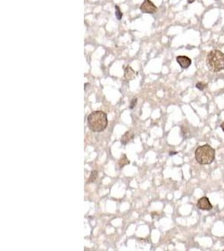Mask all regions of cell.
Returning a JSON list of instances; mask_svg holds the SVG:
<instances>
[{
    "mask_svg": "<svg viewBox=\"0 0 224 251\" xmlns=\"http://www.w3.org/2000/svg\"><path fill=\"white\" fill-rule=\"evenodd\" d=\"M108 121L107 114L101 110L92 112L87 117V126L94 132H101L108 127Z\"/></svg>",
    "mask_w": 224,
    "mask_h": 251,
    "instance_id": "1",
    "label": "cell"
},
{
    "mask_svg": "<svg viewBox=\"0 0 224 251\" xmlns=\"http://www.w3.org/2000/svg\"><path fill=\"white\" fill-rule=\"evenodd\" d=\"M196 161L201 165H209L215 160V150L208 144L200 146L195 151Z\"/></svg>",
    "mask_w": 224,
    "mask_h": 251,
    "instance_id": "2",
    "label": "cell"
},
{
    "mask_svg": "<svg viewBox=\"0 0 224 251\" xmlns=\"http://www.w3.org/2000/svg\"><path fill=\"white\" fill-rule=\"evenodd\" d=\"M207 65L213 72H219L224 70V54L217 50L210 51L207 56Z\"/></svg>",
    "mask_w": 224,
    "mask_h": 251,
    "instance_id": "3",
    "label": "cell"
},
{
    "mask_svg": "<svg viewBox=\"0 0 224 251\" xmlns=\"http://www.w3.org/2000/svg\"><path fill=\"white\" fill-rule=\"evenodd\" d=\"M140 10L145 14H154L157 10V7L150 0H144V2L140 5Z\"/></svg>",
    "mask_w": 224,
    "mask_h": 251,
    "instance_id": "4",
    "label": "cell"
},
{
    "mask_svg": "<svg viewBox=\"0 0 224 251\" xmlns=\"http://www.w3.org/2000/svg\"><path fill=\"white\" fill-rule=\"evenodd\" d=\"M197 207L198 209L201 210H212L213 209V205L210 203V201L208 199V197H201L198 201H197Z\"/></svg>",
    "mask_w": 224,
    "mask_h": 251,
    "instance_id": "5",
    "label": "cell"
},
{
    "mask_svg": "<svg viewBox=\"0 0 224 251\" xmlns=\"http://www.w3.org/2000/svg\"><path fill=\"white\" fill-rule=\"evenodd\" d=\"M176 61L182 69H187L191 65V59L185 55H179L176 57Z\"/></svg>",
    "mask_w": 224,
    "mask_h": 251,
    "instance_id": "6",
    "label": "cell"
},
{
    "mask_svg": "<svg viewBox=\"0 0 224 251\" xmlns=\"http://www.w3.org/2000/svg\"><path fill=\"white\" fill-rule=\"evenodd\" d=\"M134 134L132 132H126L121 137V143L123 145H127L133 140Z\"/></svg>",
    "mask_w": 224,
    "mask_h": 251,
    "instance_id": "7",
    "label": "cell"
},
{
    "mask_svg": "<svg viewBox=\"0 0 224 251\" xmlns=\"http://www.w3.org/2000/svg\"><path fill=\"white\" fill-rule=\"evenodd\" d=\"M135 76H136V72L133 71V69H132L129 65L125 67L124 69L125 79L128 80H132L135 77Z\"/></svg>",
    "mask_w": 224,
    "mask_h": 251,
    "instance_id": "8",
    "label": "cell"
},
{
    "mask_svg": "<svg viewBox=\"0 0 224 251\" xmlns=\"http://www.w3.org/2000/svg\"><path fill=\"white\" fill-rule=\"evenodd\" d=\"M129 160L128 159V158H127V156L125 155H123L122 158L119 159V168H123V167H125L126 165H128V164H129Z\"/></svg>",
    "mask_w": 224,
    "mask_h": 251,
    "instance_id": "9",
    "label": "cell"
},
{
    "mask_svg": "<svg viewBox=\"0 0 224 251\" xmlns=\"http://www.w3.org/2000/svg\"><path fill=\"white\" fill-rule=\"evenodd\" d=\"M97 176H98L97 171H96V170L92 171L91 175H90L89 179H88V183H93V182H95L96 180V178H97Z\"/></svg>",
    "mask_w": 224,
    "mask_h": 251,
    "instance_id": "10",
    "label": "cell"
},
{
    "mask_svg": "<svg viewBox=\"0 0 224 251\" xmlns=\"http://www.w3.org/2000/svg\"><path fill=\"white\" fill-rule=\"evenodd\" d=\"M115 16H116L117 19L119 20L121 19L123 17L122 12H121V10H120V9H119V7L118 5L115 6Z\"/></svg>",
    "mask_w": 224,
    "mask_h": 251,
    "instance_id": "11",
    "label": "cell"
},
{
    "mask_svg": "<svg viewBox=\"0 0 224 251\" xmlns=\"http://www.w3.org/2000/svg\"><path fill=\"white\" fill-rule=\"evenodd\" d=\"M196 87L197 88L198 90H203L207 87V84H206V83H203V82H198V83H196Z\"/></svg>",
    "mask_w": 224,
    "mask_h": 251,
    "instance_id": "12",
    "label": "cell"
},
{
    "mask_svg": "<svg viewBox=\"0 0 224 251\" xmlns=\"http://www.w3.org/2000/svg\"><path fill=\"white\" fill-rule=\"evenodd\" d=\"M137 102H138V99L136 97L132 99L130 105H129V109H133V108L135 107V106L137 105Z\"/></svg>",
    "mask_w": 224,
    "mask_h": 251,
    "instance_id": "13",
    "label": "cell"
},
{
    "mask_svg": "<svg viewBox=\"0 0 224 251\" xmlns=\"http://www.w3.org/2000/svg\"><path fill=\"white\" fill-rule=\"evenodd\" d=\"M221 128H222V130L223 131V132H224V121L221 124Z\"/></svg>",
    "mask_w": 224,
    "mask_h": 251,
    "instance_id": "14",
    "label": "cell"
},
{
    "mask_svg": "<svg viewBox=\"0 0 224 251\" xmlns=\"http://www.w3.org/2000/svg\"><path fill=\"white\" fill-rule=\"evenodd\" d=\"M195 2V0H187V3H192Z\"/></svg>",
    "mask_w": 224,
    "mask_h": 251,
    "instance_id": "15",
    "label": "cell"
},
{
    "mask_svg": "<svg viewBox=\"0 0 224 251\" xmlns=\"http://www.w3.org/2000/svg\"><path fill=\"white\" fill-rule=\"evenodd\" d=\"M175 154H176V153H170V155H171V156L175 155Z\"/></svg>",
    "mask_w": 224,
    "mask_h": 251,
    "instance_id": "16",
    "label": "cell"
}]
</instances>
